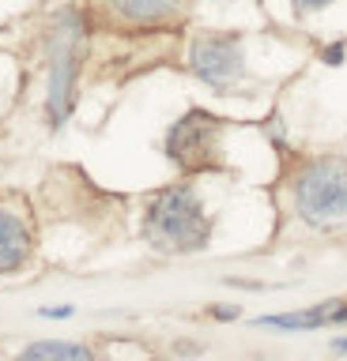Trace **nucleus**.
Instances as JSON below:
<instances>
[{
    "label": "nucleus",
    "mask_w": 347,
    "mask_h": 361,
    "mask_svg": "<svg viewBox=\"0 0 347 361\" xmlns=\"http://www.w3.org/2000/svg\"><path fill=\"white\" fill-rule=\"evenodd\" d=\"M223 121L211 117L204 109L185 113L182 121H174V128L166 132V154L177 162L185 173H200V169H219L223 166Z\"/></svg>",
    "instance_id": "20e7f679"
},
{
    "label": "nucleus",
    "mask_w": 347,
    "mask_h": 361,
    "mask_svg": "<svg viewBox=\"0 0 347 361\" xmlns=\"http://www.w3.org/2000/svg\"><path fill=\"white\" fill-rule=\"evenodd\" d=\"M30 226L19 211L12 207H0V275H8V271L23 267L30 259Z\"/></svg>",
    "instance_id": "0eeeda50"
},
{
    "label": "nucleus",
    "mask_w": 347,
    "mask_h": 361,
    "mask_svg": "<svg viewBox=\"0 0 347 361\" xmlns=\"http://www.w3.org/2000/svg\"><path fill=\"white\" fill-rule=\"evenodd\" d=\"M343 53H347V45H343V42H336V45H329V49H324V61H329V64H340V61H343Z\"/></svg>",
    "instance_id": "9d476101"
},
{
    "label": "nucleus",
    "mask_w": 347,
    "mask_h": 361,
    "mask_svg": "<svg viewBox=\"0 0 347 361\" xmlns=\"http://www.w3.org/2000/svg\"><path fill=\"white\" fill-rule=\"evenodd\" d=\"M189 0H102V8L125 27H163L185 11Z\"/></svg>",
    "instance_id": "423d86ee"
},
{
    "label": "nucleus",
    "mask_w": 347,
    "mask_h": 361,
    "mask_svg": "<svg viewBox=\"0 0 347 361\" xmlns=\"http://www.w3.org/2000/svg\"><path fill=\"white\" fill-rule=\"evenodd\" d=\"M329 4H332V0H295V11H298V16H310V11H321Z\"/></svg>",
    "instance_id": "1a4fd4ad"
},
{
    "label": "nucleus",
    "mask_w": 347,
    "mask_h": 361,
    "mask_svg": "<svg viewBox=\"0 0 347 361\" xmlns=\"http://www.w3.org/2000/svg\"><path fill=\"white\" fill-rule=\"evenodd\" d=\"M143 237L159 252H200L211 237V219L193 185H170L148 203Z\"/></svg>",
    "instance_id": "f257e3e1"
},
{
    "label": "nucleus",
    "mask_w": 347,
    "mask_h": 361,
    "mask_svg": "<svg viewBox=\"0 0 347 361\" xmlns=\"http://www.w3.org/2000/svg\"><path fill=\"white\" fill-rule=\"evenodd\" d=\"M332 350H336V354H347V338H336Z\"/></svg>",
    "instance_id": "f8f14e48"
},
{
    "label": "nucleus",
    "mask_w": 347,
    "mask_h": 361,
    "mask_svg": "<svg viewBox=\"0 0 347 361\" xmlns=\"http://www.w3.org/2000/svg\"><path fill=\"white\" fill-rule=\"evenodd\" d=\"M189 68L196 79L216 87L219 94L238 83L245 75V56H242V38L238 34H200L189 49Z\"/></svg>",
    "instance_id": "39448f33"
},
{
    "label": "nucleus",
    "mask_w": 347,
    "mask_h": 361,
    "mask_svg": "<svg viewBox=\"0 0 347 361\" xmlns=\"http://www.w3.org/2000/svg\"><path fill=\"white\" fill-rule=\"evenodd\" d=\"M83 61V19L80 11H61V19L53 23V42H49V94L46 109L49 121L61 124L72 109L76 98V72Z\"/></svg>",
    "instance_id": "7ed1b4c3"
},
{
    "label": "nucleus",
    "mask_w": 347,
    "mask_h": 361,
    "mask_svg": "<svg viewBox=\"0 0 347 361\" xmlns=\"http://www.w3.org/2000/svg\"><path fill=\"white\" fill-rule=\"evenodd\" d=\"M295 207L310 226L347 222V162L336 154L310 158L295 177Z\"/></svg>",
    "instance_id": "f03ea898"
},
{
    "label": "nucleus",
    "mask_w": 347,
    "mask_h": 361,
    "mask_svg": "<svg viewBox=\"0 0 347 361\" xmlns=\"http://www.w3.org/2000/svg\"><path fill=\"white\" fill-rule=\"evenodd\" d=\"M16 361H95V357H91V350L80 346V343H53L49 338V343L27 346Z\"/></svg>",
    "instance_id": "6e6552de"
},
{
    "label": "nucleus",
    "mask_w": 347,
    "mask_h": 361,
    "mask_svg": "<svg viewBox=\"0 0 347 361\" xmlns=\"http://www.w3.org/2000/svg\"><path fill=\"white\" fill-rule=\"evenodd\" d=\"M42 316H53V320L57 316H72V305H64V309H42Z\"/></svg>",
    "instance_id": "9b49d317"
}]
</instances>
